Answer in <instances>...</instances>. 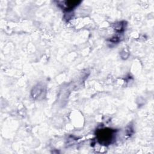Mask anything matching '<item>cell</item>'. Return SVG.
<instances>
[{
	"mask_svg": "<svg viewBox=\"0 0 154 154\" xmlns=\"http://www.w3.org/2000/svg\"><path fill=\"white\" fill-rule=\"evenodd\" d=\"M81 1H68L65 2V9L68 10H71L73 8H75L76 6H77Z\"/></svg>",
	"mask_w": 154,
	"mask_h": 154,
	"instance_id": "7a4b0ae2",
	"label": "cell"
},
{
	"mask_svg": "<svg viewBox=\"0 0 154 154\" xmlns=\"http://www.w3.org/2000/svg\"><path fill=\"white\" fill-rule=\"evenodd\" d=\"M115 130L110 128H104L98 130L96 135L99 143L105 146L110 145L115 138Z\"/></svg>",
	"mask_w": 154,
	"mask_h": 154,
	"instance_id": "6da1fadb",
	"label": "cell"
},
{
	"mask_svg": "<svg viewBox=\"0 0 154 154\" xmlns=\"http://www.w3.org/2000/svg\"><path fill=\"white\" fill-rule=\"evenodd\" d=\"M42 86H40V85H37L36 87H35L34 90L33 91V98H35V97H39V96H41V95L43 93V92H41V91H43V89L42 88Z\"/></svg>",
	"mask_w": 154,
	"mask_h": 154,
	"instance_id": "3957f363",
	"label": "cell"
}]
</instances>
